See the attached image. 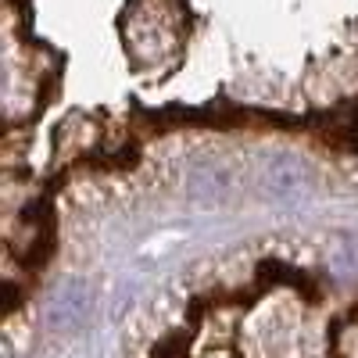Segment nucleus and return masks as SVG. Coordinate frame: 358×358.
<instances>
[{"mask_svg":"<svg viewBox=\"0 0 358 358\" xmlns=\"http://www.w3.org/2000/svg\"><path fill=\"white\" fill-rule=\"evenodd\" d=\"M90 312V287L79 280H69L65 287H57L50 305H47V326L57 334H69L86 319Z\"/></svg>","mask_w":358,"mask_h":358,"instance_id":"2","label":"nucleus"},{"mask_svg":"<svg viewBox=\"0 0 358 358\" xmlns=\"http://www.w3.org/2000/svg\"><path fill=\"white\" fill-rule=\"evenodd\" d=\"M265 194L280 204H297L312 194V172L297 155H273L262 169Z\"/></svg>","mask_w":358,"mask_h":358,"instance_id":"1","label":"nucleus"}]
</instances>
